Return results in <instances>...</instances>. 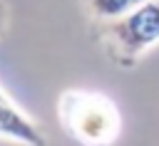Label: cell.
Segmentation results:
<instances>
[{
	"instance_id": "4",
	"label": "cell",
	"mask_w": 159,
	"mask_h": 146,
	"mask_svg": "<svg viewBox=\"0 0 159 146\" xmlns=\"http://www.w3.org/2000/svg\"><path fill=\"white\" fill-rule=\"evenodd\" d=\"M142 2H147V0H87L92 15L104 20V22H112V20H119V17L129 15Z\"/></svg>"
},
{
	"instance_id": "6",
	"label": "cell",
	"mask_w": 159,
	"mask_h": 146,
	"mask_svg": "<svg viewBox=\"0 0 159 146\" xmlns=\"http://www.w3.org/2000/svg\"><path fill=\"white\" fill-rule=\"evenodd\" d=\"M0 97H5V92H2V89H0Z\"/></svg>"
},
{
	"instance_id": "2",
	"label": "cell",
	"mask_w": 159,
	"mask_h": 146,
	"mask_svg": "<svg viewBox=\"0 0 159 146\" xmlns=\"http://www.w3.org/2000/svg\"><path fill=\"white\" fill-rule=\"evenodd\" d=\"M104 42L114 62L132 67L147 49L159 42V0H147L129 15L107 22Z\"/></svg>"
},
{
	"instance_id": "3",
	"label": "cell",
	"mask_w": 159,
	"mask_h": 146,
	"mask_svg": "<svg viewBox=\"0 0 159 146\" xmlns=\"http://www.w3.org/2000/svg\"><path fill=\"white\" fill-rule=\"evenodd\" d=\"M0 139L20 146H45L40 126L5 94L0 97Z\"/></svg>"
},
{
	"instance_id": "1",
	"label": "cell",
	"mask_w": 159,
	"mask_h": 146,
	"mask_svg": "<svg viewBox=\"0 0 159 146\" xmlns=\"http://www.w3.org/2000/svg\"><path fill=\"white\" fill-rule=\"evenodd\" d=\"M57 116L80 146H112L122 129L117 104L92 89H67L57 101Z\"/></svg>"
},
{
	"instance_id": "5",
	"label": "cell",
	"mask_w": 159,
	"mask_h": 146,
	"mask_svg": "<svg viewBox=\"0 0 159 146\" xmlns=\"http://www.w3.org/2000/svg\"><path fill=\"white\" fill-rule=\"evenodd\" d=\"M7 22H10V10H7V5L0 0V37H2L5 30H7Z\"/></svg>"
}]
</instances>
